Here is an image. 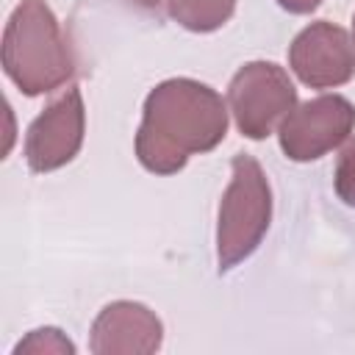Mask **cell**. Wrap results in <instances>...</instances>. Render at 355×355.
Returning a JSON list of instances; mask_svg holds the SVG:
<instances>
[{
    "label": "cell",
    "mask_w": 355,
    "mask_h": 355,
    "mask_svg": "<svg viewBox=\"0 0 355 355\" xmlns=\"http://www.w3.org/2000/svg\"><path fill=\"white\" fill-rule=\"evenodd\" d=\"M225 133L227 105L219 92L191 78H169L144 100L136 158L153 175H175L191 155L214 150Z\"/></svg>",
    "instance_id": "cell-1"
},
{
    "label": "cell",
    "mask_w": 355,
    "mask_h": 355,
    "mask_svg": "<svg viewBox=\"0 0 355 355\" xmlns=\"http://www.w3.org/2000/svg\"><path fill=\"white\" fill-rule=\"evenodd\" d=\"M3 72L28 97L47 94L75 75L69 39L47 0H19L3 28Z\"/></svg>",
    "instance_id": "cell-2"
},
{
    "label": "cell",
    "mask_w": 355,
    "mask_h": 355,
    "mask_svg": "<svg viewBox=\"0 0 355 355\" xmlns=\"http://www.w3.org/2000/svg\"><path fill=\"white\" fill-rule=\"evenodd\" d=\"M272 222V189L263 166L239 153L230 161V183L216 216V266L219 275L247 261L263 241Z\"/></svg>",
    "instance_id": "cell-3"
},
{
    "label": "cell",
    "mask_w": 355,
    "mask_h": 355,
    "mask_svg": "<svg viewBox=\"0 0 355 355\" xmlns=\"http://www.w3.org/2000/svg\"><path fill=\"white\" fill-rule=\"evenodd\" d=\"M297 105V89L275 61H247L227 86V108L241 136L261 141Z\"/></svg>",
    "instance_id": "cell-4"
},
{
    "label": "cell",
    "mask_w": 355,
    "mask_h": 355,
    "mask_svg": "<svg viewBox=\"0 0 355 355\" xmlns=\"http://www.w3.org/2000/svg\"><path fill=\"white\" fill-rule=\"evenodd\" d=\"M355 130V105L341 94H319L294 105L277 128L286 158L305 164L341 147Z\"/></svg>",
    "instance_id": "cell-5"
},
{
    "label": "cell",
    "mask_w": 355,
    "mask_h": 355,
    "mask_svg": "<svg viewBox=\"0 0 355 355\" xmlns=\"http://www.w3.org/2000/svg\"><path fill=\"white\" fill-rule=\"evenodd\" d=\"M86 133V108L78 86H69L58 100H53L25 133V161L31 172L44 175L67 166Z\"/></svg>",
    "instance_id": "cell-6"
},
{
    "label": "cell",
    "mask_w": 355,
    "mask_h": 355,
    "mask_svg": "<svg viewBox=\"0 0 355 355\" xmlns=\"http://www.w3.org/2000/svg\"><path fill=\"white\" fill-rule=\"evenodd\" d=\"M288 67L311 89L344 86L355 75V42L341 25L316 19L294 36Z\"/></svg>",
    "instance_id": "cell-7"
},
{
    "label": "cell",
    "mask_w": 355,
    "mask_h": 355,
    "mask_svg": "<svg viewBox=\"0 0 355 355\" xmlns=\"http://www.w3.org/2000/svg\"><path fill=\"white\" fill-rule=\"evenodd\" d=\"M164 324L141 302H108L89 330V349L94 355H153L161 349Z\"/></svg>",
    "instance_id": "cell-8"
},
{
    "label": "cell",
    "mask_w": 355,
    "mask_h": 355,
    "mask_svg": "<svg viewBox=\"0 0 355 355\" xmlns=\"http://www.w3.org/2000/svg\"><path fill=\"white\" fill-rule=\"evenodd\" d=\"M169 17L191 31V33H211L219 31L236 11V0H169Z\"/></svg>",
    "instance_id": "cell-9"
},
{
    "label": "cell",
    "mask_w": 355,
    "mask_h": 355,
    "mask_svg": "<svg viewBox=\"0 0 355 355\" xmlns=\"http://www.w3.org/2000/svg\"><path fill=\"white\" fill-rule=\"evenodd\" d=\"M14 355H75V344L58 327H36L14 347Z\"/></svg>",
    "instance_id": "cell-10"
},
{
    "label": "cell",
    "mask_w": 355,
    "mask_h": 355,
    "mask_svg": "<svg viewBox=\"0 0 355 355\" xmlns=\"http://www.w3.org/2000/svg\"><path fill=\"white\" fill-rule=\"evenodd\" d=\"M333 186H336V194L344 205L355 208V141H349L341 155H338V164H336V175H333Z\"/></svg>",
    "instance_id": "cell-11"
},
{
    "label": "cell",
    "mask_w": 355,
    "mask_h": 355,
    "mask_svg": "<svg viewBox=\"0 0 355 355\" xmlns=\"http://www.w3.org/2000/svg\"><path fill=\"white\" fill-rule=\"evenodd\" d=\"M277 6L288 14H311L313 8L322 6V0H277Z\"/></svg>",
    "instance_id": "cell-12"
},
{
    "label": "cell",
    "mask_w": 355,
    "mask_h": 355,
    "mask_svg": "<svg viewBox=\"0 0 355 355\" xmlns=\"http://www.w3.org/2000/svg\"><path fill=\"white\" fill-rule=\"evenodd\" d=\"M136 6H141V8H158L161 3H169V0H133Z\"/></svg>",
    "instance_id": "cell-13"
},
{
    "label": "cell",
    "mask_w": 355,
    "mask_h": 355,
    "mask_svg": "<svg viewBox=\"0 0 355 355\" xmlns=\"http://www.w3.org/2000/svg\"><path fill=\"white\" fill-rule=\"evenodd\" d=\"M352 42H355V17H352Z\"/></svg>",
    "instance_id": "cell-14"
}]
</instances>
